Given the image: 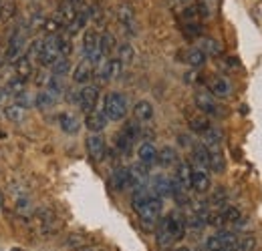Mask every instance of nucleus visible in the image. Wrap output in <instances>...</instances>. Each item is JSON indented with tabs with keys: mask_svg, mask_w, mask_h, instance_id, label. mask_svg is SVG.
Returning <instances> with one entry per match:
<instances>
[{
	"mask_svg": "<svg viewBox=\"0 0 262 251\" xmlns=\"http://www.w3.org/2000/svg\"><path fill=\"white\" fill-rule=\"evenodd\" d=\"M2 6H4V2H2V0H0V10H2Z\"/></svg>",
	"mask_w": 262,
	"mask_h": 251,
	"instance_id": "6e6d98bb",
	"label": "nucleus"
},
{
	"mask_svg": "<svg viewBox=\"0 0 262 251\" xmlns=\"http://www.w3.org/2000/svg\"><path fill=\"white\" fill-rule=\"evenodd\" d=\"M208 169H212L214 173H224V169H226V159L222 155L220 147L210 149V165H208Z\"/></svg>",
	"mask_w": 262,
	"mask_h": 251,
	"instance_id": "b1692460",
	"label": "nucleus"
},
{
	"mask_svg": "<svg viewBox=\"0 0 262 251\" xmlns=\"http://www.w3.org/2000/svg\"><path fill=\"white\" fill-rule=\"evenodd\" d=\"M202 32V27L200 22H194V24H184V36L186 38H198Z\"/></svg>",
	"mask_w": 262,
	"mask_h": 251,
	"instance_id": "8fccbe9b",
	"label": "nucleus"
},
{
	"mask_svg": "<svg viewBox=\"0 0 262 251\" xmlns=\"http://www.w3.org/2000/svg\"><path fill=\"white\" fill-rule=\"evenodd\" d=\"M160 223L164 225V229L171 235V239H173V241L184 239V235H186V231H188L186 217H184L180 211H171V213H169V215H165Z\"/></svg>",
	"mask_w": 262,
	"mask_h": 251,
	"instance_id": "39448f33",
	"label": "nucleus"
},
{
	"mask_svg": "<svg viewBox=\"0 0 262 251\" xmlns=\"http://www.w3.org/2000/svg\"><path fill=\"white\" fill-rule=\"evenodd\" d=\"M131 147H133V141L127 139L123 133H117V137H115V149H117L121 155H129Z\"/></svg>",
	"mask_w": 262,
	"mask_h": 251,
	"instance_id": "37998d69",
	"label": "nucleus"
},
{
	"mask_svg": "<svg viewBox=\"0 0 262 251\" xmlns=\"http://www.w3.org/2000/svg\"><path fill=\"white\" fill-rule=\"evenodd\" d=\"M59 127L63 129V133H67V135H77L79 129H81V121L73 113H61L59 115Z\"/></svg>",
	"mask_w": 262,
	"mask_h": 251,
	"instance_id": "412c9836",
	"label": "nucleus"
},
{
	"mask_svg": "<svg viewBox=\"0 0 262 251\" xmlns=\"http://www.w3.org/2000/svg\"><path fill=\"white\" fill-rule=\"evenodd\" d=\"M186 63L192 68H202L206 64V55L202 53V48H190L186 55Z\"/></svg>",
	"mask_w": 262,
	"mask_h": 251,
	"instance_id": "473e14b6",
	"label": "nucleus"
},
{
	"mask_svg": "<svg viewBox=\"0 0 262 251\" xmlns=\"http://www.w3.org/2000/svg\"><path fill=\"white\" fill-rule=\"evenodd\" d=\"M162 209H164V201H162V197L151 195V197L147 199V203L137 211V217H139L141 225H143L147 231H149V229H154V225L160 221Z\"/></svg>",
	"mask_w": 262,
	"mask_h": 251,
	"instance_id": "f03ea898",
	"label": "nucleus"
},
{
	"mask_svg": "<svg viewBox=\"0 0 262 251\" xmlns=\"http://www.w3.org/2000/svg\"><path fill=\"white\" fill-rule=\"evenodd\" d=\"M25 48H27V29L25 27H18L14 29L10 38H8V46H6V59L10 63H14L18 57L25 55Z\"/></svg>",
	"mask_w": 262,
	"mask_h": 251,
	"instance_id": "20e7f679",
	"label": "nucleus"
},
{
	"mask_svg": "<svg viewBox=\"0 0 262 251\" xmlns=\"http://www.w3.org/2000/svg\"><path fill=\"white\" fill-rule=\"evenodd\" d=\"M69 70H71V63H69V59H63V57L51 64L53 77H65V74H69Z\"/></svg>",
	"mask_w": 262,
	"mask_h": 251,
	"instance_id": "a19ab883",
	"label": "nucleus"
},
{
	"mask_svg": "<svg viewBox=\"0 0 262 251\" xmlns=\"http://www.w3.org/2000/svg\"><path fill=\"white\" fill-rule=\"evenodd\" d=\"M176 161H178V153H176L173 147L165 145V147H162V149L158 151V163H160L162 167H171V165H176Z\"/></svg>",
	"mask_w": 262,
	"mask_h": 251,
	"instance_id": "bb28decb",
	"label": "nucleus"
},
{
	"mask_svg": "<svg viewBox=\"0 0 262 251\" xmlns=\"http://www.w3.org/2000/svg\"><path fill=\"white\" fill-rule=\"evenodd\" d=\"M103 115L107 121H123L127 117V96L123 93H109L103 101Z\"/></svg>",
	"mask_w": 262,
	"mask_h": 251,
	"instance_id": "f257e3e1",
	"label": "nucleus"
},
{
	"mask_svg": "<svg viewBox=\"0 0 262 251\" xmlns=\"http://www.w3.org/2000/svg\"><path fill=\"white\" fill-rule=\"evenodd\" d=\"M99 2H101V0H99Z\"/></svg>",
	"mask_w": 262,
	"mask_h": 251,
	"instance_id": "13d9d810",
	"label": "nucleus"
},
{
	"mask_svg": "<svg viewBox=\"0 0 262 251\" xmlns=\"http://www.w3.org/2000/svg\"><path fill=\"white\" fill-rule=\"evenodd\" d=\"M99 34L95 29H87L83 32V55L93 66H97L103 61V55H101V48H99Z\"/></svg>",
	"mask_w": 262,
	"mask_h": 251,
	"instance_id": "7ed1b4c3",
	"label": "nucleus"
},
{
	"mask_svg": "<svg viewBox=\"0 0 262 251\" xmlns=\"http://www.w3.org/2000/svg\"><path fill=\"white\" fill-rule=\"evenodd\" d=\"M151 193L158 197H171V179L165 175H156L151 177Z\"/></svg>",
	"mask_w": 262,
	"mask_h": 251,
	"instance_id": "f3484780",
	"label": "nucleus"
},
{
	"mask_svg": "<svg viewBox=\"0 0 262 251\" xmlns=\"http://www.w3.org/2000/svg\"><path fill=\"white\" fill-rule=\"evenodd\" d=\"M97 103H99V87L95 85H85L81 91H79V107L81 111L87 115V113H93L97 109Z\"/></svg>",
	"mask_w": 262,
	"mask_h": 251,
	"instance_id": "6e6552de",
	"label": "nucleus"
},
{
	"mask_svg": "<svg viewBox=\"0 0 262 251\" xmlns=\"http://www.w3.org/2000/svg\"><path fill=\"white\" fill-rule=\"evenodd\" d=\"M14 72H16V77H20V79H29L31 74H33V63H31V59L29 57H18L16 61H14Z\"/></svg>",
	"mask_w": 262,
	"mask_h": 251,
	"instance_id": "a878e982",
	"label": "nucleus"
},
{
	"mask_svg": "<svg viewBox=\"0 0 262 251\" xmlns=\"http://www.w3.org/2000/svg\"><path fill=\"white\" fill-rule=\"evenodd\" d=\"M176 251H192V249H190V247H178Z\"/></svg>",
	"mask_w": 262,
	"mask_h": 251,
	"instance_id": "5fc2aeb1",
	"label": "nucleus"
},
{
	"mask_svg": "<svg viewBox=\"0 0 262 251\" xmlns=\"http://www.w3.org/2000/svg\"><path fill=\"white\" fill-rule=\"evenodd\" d=\"M210 93L218 98H228L232 94V83L226 77H214L210 81Z\"/></svg>",
	"mask_w": 262,
	"mask_h": 251,
	"instance_id": "2eb2a0df",
	"label": "nucleus"
},
{
	"mask_svg": "<svg viewBox=\"0 0 262 251\" xmlns=\"http://www.w3.org/2000/svg\"><path fill=\"white\" fill-rule=\"evenodd\" d=\"M137 157H139V163L145 165L147 169L158 165V149H156V145L149 143V141H143L139 145V149H137Z\"/></svg>",
	"mask_w": 262,
	"mask_h": 251,
	"instance_id": "9b49d317",
	"label": "nucleus"
},
{
	"mask_svg": "<svg viewBox=\"0 0 262 251\" xmlns=\"http://www.w3.org/2000/svg\"><path fill=\"white\" fill-rule=\"evenodd\" d=\"M117 18H119V24H121V29L125 31V34H135V16H133V10H131V6L127 4H121L119 6V10H117Z\"/></svg>",
	"mask_w": 262,
	"mask_h": 251,
	"instance_id": "dca6fc26",
	"label": "nucleus"
},
{
	"mask_svg": "<svg viewBox=\"0 0 262 251\" xmlns=\"http://www.w3.org/2000/svg\"><path fill=\"white\" fill-rule=\"evenodd\" d=\"M14 98H16V105H20L23 109H31V107L34 105V96L33 94H29L27 91H25V93H20V94H16Z\"/></svg>",
	"mask_w": 262,
	"mask_h": 251,
	"instance_id": "09e8293b",
	"label": "nucleus"
},
{
	"mask_svg": "<svg viewBox=\"0 0 262 251\" xmlns=\"http://www.w3.org/2000/svg\"><path fill=\"white\" fill-rule=\"evenodd\" d=\"M99 48H101V55H103V59L105 57H109L115 48H117V42H115V36L111 34V32H105V34H101L99 36Z\"/></svg>",
	"mask_w": 262,
	"mask_h": 251,
	"instance_id": "cd10ccee",
	"label": "nucleus"
},
{
	"mask_svg": "<svg viewBox=\"0 0 262 251\" xmlns=\"http://www.w3.org/2000/svg\"><path fill=\"white\" fill-rule=\"evenodd\" d=\"M194 105L198 107V111H202V115H206V117H216V115H220L218 111V103H216V96L212 93H208V91H198L194 94Z\"/></svg>",
	"mask_w": 262,
	"mask_h": 251,
	"instance_id": "0eeeda50",
	"label": "nucleus"
},
{
	"mask_svg": "<svg viewBox=\"0 0 262 251\" xmlns=\"http://www.w3.org/2000/svg\"><path fill=\"white\" fill-rule=\"evenodd\" d=\"M93 74H95V66L85 59V61H81V63L75 66V70H73V81H75L77 85H87V83L93 79Z\"/></svg>",
	"mask_w": 262,
	"mask_h": 251,
	"instance_id": "ddd939ff",
	"label": "nucleus"
},
{
	"mask_svg": "<svg viewBox=\"0 0 262 251\" xmlns=\"http://www.w3.org/2000/svg\"><path fill=\"white\" fill-rule=\"evenodd\" d=\"M65 245L69 249H83V247H87L89 245V237L87 235H83V233H71L69 237H67Z\"/></svg>",
	"mask_w": 262,
	"mask_h": 251,
	"instance_id": "2f4dec72",
	"label": "nucleus"
},
{
	"mask_svg": "<svg viewBox=\"0 0 262 251\" xmlns=\"http://www.w3.org/2000/svg\"><path fill=\"white\" fill-rule=\"evenodd\" d=\"M4 117L8 119V121H12V123H23L25 121V117H27V109H23L20 105H8L6 109H4Z\"/></svg>",
	"mask_w": 262,
	"mask_h": 251,
	"instance_id": "c85d7f7f",
	"label": "nucleus"
},
{
	"mask_svg": "<svg viewBox=\"0 0 262 251\" xmlns=\"http://www.w3.org/2000/svg\"><path fill=\"white\" fill-rule=\"evenodd\" d=\"M85 147H87L89 157L93 159L95 163H101V161L105 159V155H107V143H105V139H103L99 133H91V135L87 137Z\"/></svg>",
	"mask_w": 262,
	"mask_h": 251,
	"instance_id": "9d476101",
	"label": "nucleus"
},
{
	"mask_svg": "<svg viewBox=\"0 0 262 251\" xmlns=\"http://www.w3.org/2000/svg\"><path fill=\"white\" fill-rule=\"evenodd\" d=\"M202 53L206 55V57H218L220 53H222V46H220V42L218 40H214V38H202Z\"/></svg>",
	"mask_w": 262,
	"mask_h": 251,
	"instance_id": "f704fd0d",
	"label": "nucleus"
},
{
	"mask_svg": "<svg viewBox=\"0 0 262 251\" xmlns=\"http://www.w3.org/2000/svg\"><path fill=\"white\" fill-rule=\"evenodd\" d=\"M55 101H57V96H53L47 89L40 91L38 94H34V107H38V109H49V107L55 105Z\"/></svg>",
	"mask_w": 262,
	"mask_h": 251,
	"instance_id": "e433bc0d",
	"label": "nucleus"
},
{
	"mask_svg": "<svg viewBox=\"0 0 262 251\" xmlns=\"http://www.w3.org/2000/svg\"><path fill=\"white\" fill-rule=\"evenodd\" d=\"M176 181H178L184 189H190V185H192V165H190L188 161L178 163V169H176Z\"/></svg>",
	"mask_w": 262,
	"mask_h": 251,
	"instance_id": "5701e85b",
	"label": "nucleus"
},
{
	"mask_svg": "<svg viewBox=\"0 0 262 251\" xmlns=\"http://www.w3.org/2000/svg\"><path fill=\"white\" fill-rule=\"evenodd\" d=\"M156 237H158V245H160L162 249H167V247H171V243H173L171 235L165 231L162 223H160V225H158V229H156Z\"/></svg>",
	"mask_w": 262,
	"mask_h": 251,
	"instance_id": "c03bdc74",
	"label": "nucleus"
},
{
	"mask_svg": "<svg viewBox=\"0 0 262 251\" xmlns=\"http://www.w3.org/2000/svg\"><path fill=\"white\" fill-rule=\"evenodd\" d=\"M226 197H228V195H226V189H222V187L216 189V193L212 195V203H214V205H218V207H224Z\"/></svg>",
	"mask_w": 262,
	"mask_h": 251,
	"instance_id": "3c124183",
	"label": "nucleus"
},
{
	"mask_svg": "<svg viewBox=\"0 0 262 251\" xmlns=\"http://www.w3.org/2000/svg\"><path fill=\"white\" fill-rule=\"evenodd\" d=\"M202 139H204V145H206L208 149H214V147H220V143H222V133H220V129L210 127V129L202 135Z\"/></svg>",
	"mask_w": 262,
	"mask_h": 251,
	"instance_id": "c756f323",
	"label": "nucleus"
},
{
	"mask_svg": "<svg viewBox=\"0 0 262 251\" xmlns=\"http://www.w3.org/2000/svg\"><path fill=\"white\" fill-rule=\"evenodd\" d=\"M107 117L103 115V111H93V113H87V119H85V127L91 131V133H101L105 127H107Z\"/></svg>",
	"mask_w": 262,
	"mask_h": 251,
	"instance_id": "6ab92c4d",
	"label": "nucleus"
},
{
	"mask_svg": "<svg viewBox=\"0 0 262 251\" xmlns=\"http://www.w3.org/2000/svg\"><path fill=\"white\" fill-rule=\"evenodd\" d=\"M45 89L53 94V96H61V94H63V91H65V85H63L61 77H51V79L47 81Z\"/></svg>",
	"mask_w": 262,
	"mask_h": 251,
	"instance_id": "79ce46f5",
	"label": "nucleus"
},
{
	"mask_svg": "<svg viewBox=\"0 0 262 251\" xmlns=\"http://www.w3.org/2000/svg\"><path fill=\"white\" fill-rule=\"evenodd\" d=\"M111 185L115 191H127L131 189V173L127 167H119L111 173Z\"/></svg>",
	"mask_w": 262,
	"mask_h": 251,
	"instance_id": "4468645a",
	"label": "nucleus"
},
{
	"mask_svg": "<svg viewBox=\"0 0 262 251\" xmlns=\"http://www.w3.org/2000/svg\"><path fill=\"white\" fill-rule=\"evenodd\" d=\"M182 18H184V24H194V22H200V12H198L196 4H194V6H188V8L182 12Z\"/></svg>",
	"mask_w": 262,
	"mask_h": 251,
	"instance_id": "49530a36",
	"label": "nucleus"
},
{
	"mask_svg": "<svg viewBox=\"0 0 262 251\" xmlns=\"http://www.w3.org/2000/svg\"><path fill=\"white\" fill-rule=\"evenodd\" d=\"M222 209V215H224V221L226 223H232V225H236V227H240V223H242V213H240V209H236V207H220Z\"/></svg>",
	"mask_w": 262,
	"mask_h": 251,
	"instance_id": "4c0bfd02",
	"label": "nucleus"
},
{
	"mask_svg": "<svg viewBox=\"0 0 262 251\" xmlns=\"http://www.w3.org/2000/svg\"><path fill=\"white\" fill-rule=\"evenodd\" d=\"M27 57L33 61V59H38V55H40V51H42V38H34L31 44H27Z\"/></svg>",
	"mask_w": 262,
	"mask_h": 251,
	"instance_id": "de8ad7c7",
	"label": "nucleus"
},
{
	"mask_svg": "<svg viewBox=\"0 0 262 251\" xmlns=\"http://www.w3.org/2000/svg\"><path fill=\"white\" fill-rule=\"evenodd\" d=\"M121 133H123L127 139H131L133 143H135V141H137V139L143 135V131H141V125H139V121H135V119H133V121H127Z\"/></svg>",
	"mask_w": 262,
	"mask_h": 251,
	"instance_id": "c9c22d12",
	"label": "nucleus"
},
{
	"mask_svg": "<svg viewBox=\"0 0 262 251\" xmlns=\"http://www.w3.org/2000/svg\"><path fill=\"white\" fill-rule=\"evenodd\" d=\"M25 91H27V79H20V77H16V79L8 81V85H6V93L12 94V96L25 93Z\"/></svg>",
	"mask_w": 262,
	"mask_h": 251,
	"instance_id": "ea45409f",
	"label": "nucleus"
},
{
	"mask_svg": "<svg viewBox=\"0 0 262 251\" xmlns=\"http://www.w3.org/2000/svg\"><path fill=\"white\" fill-rule=\"evenodd\" d=\"M131 173V187H145V183H147V179H149V169L145 167V165H135V167H131L129 169Z\"/></svg>",
	"mask_w": 262,
	"mask_h": 251,
	"instance_id": "4be33fe9",
	"label": "nucleus"
},
{
	"mask_svg": "<svg viewBox=\"0 0 262 251\" xmlns=\"http://www.w3.org/2000/svg\"><path fill=\"white\" fill-rule=\"evenodd\" d=\"M57 51L63 59H69V55L73 53V42H71V36H63V34H57Z\"/></svg>",
	"mask_w": 262,
	"mask_h": 251,
	"instance_id": "58836bf2",
	"label": "nucleus"
},
{
	"mask_svg": "<svg viewBox=\"0 0 262 251\" xmlns=\"http://www.w3.org/2000/svg\"><path fill=\"white\" fill-rule=\"evenodd\" d=\"M210 127H212V123H210V119H208L206 115H196V117L190 119V129H192L194 133H198V135H204Z\"/></svg>",
	"mask_w": 262,
	"mask_h": 251,
	"instance_id": "72a5a7b5",
	"label": "nucleus"
},
{
	"mask_svg": "<svg viewBox=\"0 0 262 251\" xmlns=\"http://www.w3.org/2000/svg\"><path fill=\"white\" fill-rule=\"evenodd\" d=\"M87 20H89V14H87V8H81V10H77V14H75V18L67 24V36H75L79 31H83L85 29V24H87Z\"/></svg>",
	"mask_w": 262,
	"mask_h": 251,
	"instance_id": "aec40b11",
	"label": "nucleus"
},
{
	"mask_svg": "<svg viewBox=\"0 0 262 251\" xmlns=\"http://www.w3.org/2000/svg\"><path fill=\"white\" fill-rule=\"evenodd\" d=\"M192 157H194V161H196L200 167L208 169V165H210V149H208L204 143H196V145H194Z\"/></svg>",
	"mask_w": 262,
	"mask_h": 251,
	"instance_id": "393cba45",
	"label": "nucleus"
},
{
	"mask_svg": "<svg viewBox=\"0 0 262 251\" xmlns=\"http://www.w3.org/2000/svg\"><path fill=\"white\" fill-rule=\"evenodd\" d=\"M117 59L121 61L123 66H127V64L133 63V57H135V51H133V46H131L129 42H121L117 48Z\"/></svg>",
	"mask_w": 262,
	"mask_h": 251,
	"instance_id": "7c9ffc66",
	"label": "nucleus"
},
{
	"mask_svg": "<svg viewBox=\"0 0 262 251\" xmlns=\"http://www.w3.org/2000/svg\"><path fill=\"white\" fill-rule=\"evenodd\" d=\"M121 72H123V64L119 59H107L97 64L95 77L101 83H111V81H117L121 77Z\"/></svg>",
	"mask_w": 262,
	"mask_h": 251,
	"instance_id": "423d86ee",
	"label": "nucleus"
},
{
	"mask_svg": "<svg viewBox=\"0 0 262 251\" xmlns=\"http://www.w3.org/2000/svg\"><path fill=\"white\" fill-rule=\"evenodd\" d=\"M254 247H256V237H252V235H246V237H240V239H236L234 251H254Z\"/></svg>",
	"mask_w": 262,
	"mask_h": 251,
	"instance_id": "a18cd8bd",
	"label": "nucleus"
},
{
	"mask_svg": "<svg viewBox=\"0 0 262 251\" xmlns=\"http://www.w3.org/2000/svg\"><path fill=\"white\" fill-rule=\"evenodd\" d=\"M57 59H61V55L57 51V34H49L47 38H42V51L36 61L42 66H51Z\"/></svg>",
	"mask_w": 262,
	"mask_h": 251,
	"instance_id": "1a4fd4ad",
	"label": "nucleus"
},
{
	"mask_svg": "<svg viewBox=\"0 0 262 251\" xmlns=\"http://www.w3.org/2000/svg\"><path fill=\"white\" fill-rule=\"evenodd\" d=\"M133 117L139 123H149L154 119V105L149 101H137L133 107Z\"/></svg>",
	"mask_w": 262,
	"mask_h": 251,
	"instance_id": "a211bd4d",
	"label": "nucleus"
},
{
	"mask_svg": "<svg viewBox=\"0 0 262 251\" xmlns=\"http://www.w3.org/2000/svg\"><path fill=\"white\" fill-rule=\"evenodd\" d=\"M79 251H107V249L97 247V245H87V247H83V249H79Z\"/></svg>",
	"mask_w": 262,
	"mask_h": 251,
	"instance_id": "864d4df0",
	"label": "nucleus"
},
{
	"mask_svg": "<svg viewBox=\"0 0 262 251\" xmlns=\"http://www.w3.org/2000/svg\"><path fill=\"white\" fill-rule=\"evenodd\" d=\"M210 187H212V181H210L208 171L204 167L192 169V185H190V189H194L196 193H206Z\"/></svg>",
	"mask_w": 262,
	"mask_h": 251,
	"instance_id": "f8f14e48",
	"label": "nucleus"
},
{
	"mask_svg": "<svg viewBox=\"0 0 262 251\" xmlns=\"http://www.w3.org/2000/svg\"><path fill=\"white\" fill-rule=\"evenodd\" d=\"M0 205H2V193H0Z\"/></svg>",
	"mask_w": 262,
	"mask_h": 251,
	"instance_id": "4d7b16f0",
	"label": "nucleus"
},
{
	"mask_svg": "<svg viewBox=\"0 0 262 251\" xmlns=\"http://www.w3.org/2000/svg\"><path fill=\"white\" fill-rule=\"evenodd\" d=\"M65 2H69L71 6H75L77 10H81V8H85V2H83V0H65Z\"/></svg>",
	"mask_w": 262,
	"mask_h": 251,
	"instance_id": "603ef678",
	"label": "nucleus"
}]
</instances>
